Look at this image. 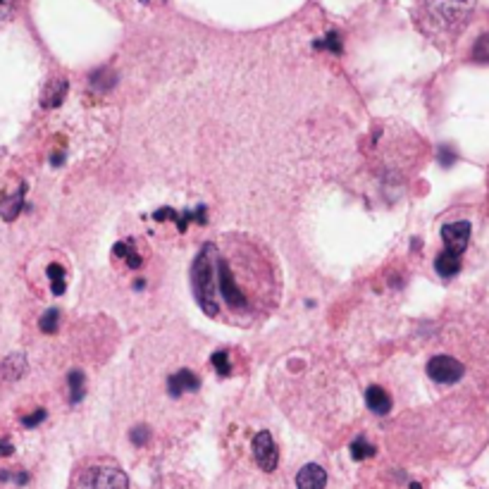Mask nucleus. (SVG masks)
<instances>
[{"mask_svg":"<svg viewBox=\"0 0 489 489\" xmlns=\"http://www.w3.org/2000/svg\"><path fill=\"white\" fill-rule=\"evenodd\" d=\"M13 451H15V449H13V444H10L8 439H3V437H0V458H3V456H10Z\"/></svg>","mask_w":489,"mask_h":489,"instance_id":"nucleus-26","label":"nucleus"},{"mask_svg":"<svg viewBox=\"0 0 489 489\" xmlns=\"http://www.w3.org/2000/svg\"><path fill=\"white\" fill-rule=\"evenodd\" d=\"M91 84H93V89H96V91L106 93L108 89H113L115 74H110L108 69H101V72H96V74L91 76Z\"/></svg>","mask_w":489,"mask_h":489,"instance_id":"nucleus-17","label":"nucleus"},{"mask_svg":"<svg viewBox=\"0 0 489 489\" xmlns=\"http://www.w3.org/2000/svg\"><path fill=\"white\" fill-rule=\"evenodd\" d=\"M58 317H60V313L51 308V310H46V315L41 317V329L46 334H53L55 329H58Z\"/></svg>","mask_w":489,"mask_h":489,"instance_id":"nucleus-20","label":"nucleus"},{"mask_svg":"<svg viewBox=\"0 0 489 489\" xmlns=\"http://www.w3.org/2000/svg\"><path fill=\"white\" fill-rule=\"evenodd\" d=\"M131 442H134L136 447H144V444L148 442V427L146 425L134 427V430H131Z\"/></svg>","mask_w":489,"mask_h":489,"instance_id":"nucleus-22","label":"nucleus"},{"mask_svg":"<svg viewBox=\"0 0 489 489\" xmlns=\"http://www.w3.org/2000/svg\"><path fill=\"white\" fill-rule=\"evenodd\" d=\"M454 160H456V151H451L449 146L439 148V163H442V167H451Z\"/></svg>","mask_w":489,"mask_h":489,"instance_id":"nucleus-23","label":"nucleus"},{"mask_svg":"<svg viewBox=\"0 0 489 489\" xmlns=\"http://www.w3.org/2000/svg\"><path fill=\"white\" fill-rule=\"evenodd\" d=\"M199 387H201V380L191 370H179L167 380V392L172 399H179L184 392H196Z\"/></svg>","mask_w":489,"mask_h":489,"instance_id":"nucleus-7","label":"nucleus"},{"mask_svg":"<svg viewBox=\"0 0 489 489\" xmlns=\"http://www.w3.org/2000/svg\"><path fill=\"white\" fill-rule=\"evenodd\" d=\"M22 206H24V186H17V189H8L0 199V215L3 219H15L19 215Z\"/></svg>","mask_w":489,"mask_h":489,"instance_id":"nucleus-9","label":"nucleus"},{"mask_svg":"<svg viewBox=\"0 0 489 489\" xmlns=\"http://www.w3.org/2000/svg\"><path fill=\"white\" fill-rule=\"evenodd\" d=\"M43 417H46V411H36V413H31V415H26L24 420V427H34V425H38V422H43Z\"/></svg>","mask_w":489,"mask_h":489,"instance_id":"nucleus-25","label":"nucleus"},{"mask_svg":"<svg viewBox=\"0 0 489 489\" xmlns=\"http://www.w3.org/2000/svg\"><path fill=\"white\" fill-rule=\"evenodd\" d=\"M63 160H65L63 153H58V156H53V158H51V163H53V165H63Z\"/></svg>","mask_w":489,"mask_h":489,"instance_id":"nucleus-27","label":"nucleus"},{"mask_svg":"<svg viewBox=\"0 0 489 489\" xmlns=\"http://www.w3.org/2000/svg\"><path fill=\"white\" fill-rule=\"evenodd\" d=\"M254 456L265 472H272L277 468V461H279V454H277V444L270 432H258L256 439H254Z\"/></svg>","mask_w":489,"mask_h":489,"instance_id":"nucleus-5","label":"nucleus"},{"mask_svg":"<svg viewBox=\"0 0 489 489\" xmlns=\"http://www.w3.org/2000/svg\"><path fill=\"white\" fill-rule=\"evenodd\" d=\"M48 277H51V284H53V294L55 296L65 294V267L58 265V263L48 265Z\"/></svg>","mask_w":489,"mask_h":489,"instance_id":"nucleus-14","label":"nucleus"},{"mask_svg":"<svg viewBox=\"0 0 489 489\" xmlns=\"http://www.w3.org/2000/svg\"><path fill=\"white\" fill-rule=\"evenodd\" d=\"M377 449L372 447L370 442H367L365 437H360V439H356L354 444H351V456H354L356 461H360V458H370V456H375Z\"/></svg>","mask_w":489,"mask_h":489,"instance_id":"nucleus-16","label":"nucleus"},{"mask_svg":"<svg viewBox=\"0 0 489 489\" xmlns=\"http://www.w3.org/2000/svg\"><path fill=\"white\" fill-rule=\"evenodd\" d=\"M472 58H475L477 63H489V34L477 38L475 48H472Z\"/></svg>","mask_w":489,"mask_h":489,"instance_id":"nucleus-19","label":"nucleus"},{"mask_svg":"<svg viewBox=\"0 0 489 489\" xmlns=\"http://www.w3.org/2000/svg\"><path fill=\"white\" fill-rule=\"evenodd\" d=\"M65 93H67V81L55 79L46 89V93H43V108H58L60 103H63Z\"/></svg>","mask_w":489,"mask_h":489,"instance_id":"nucleus-12","label":"nucleus"},{"mask_svg":"<svg viewBox=\"0 0 489 489\" xmlns=\"http://www.w3.org/2000/svg\"><path fill=\"white\" fill-rule=\"evenodd\" d=\"M15 3H17V0H0V22L8 19L10 15H13Z\"/></svg>","mask_w":489,"mask_h":489,"instance_id":"nucleus-24","label":"nucleus"},{"mask_svg":"<svg viewBox=\"0 0 489 489\" xmlns=\"http://www.w3.org/2000/svg\"><path fill=\"white\" fill-rule=\"evenodd\" d=\"M477 0H425L427 13L444 29H454V26L463 24L472 13Z\"/></svg>","mask_w":489,"mask_h":489,"instance_id":"nucleus-2","label":"nucleus"},{"mask_svg":"<svg viewBox=\"0 0 489 489\" xmlns=\"http://www.w3.org/2000/svg\"><path fill=\"white\" fill-rule=\"evenodd\" d=\"M427 375L439 384H451L463 377V365L451 356H435L427 363Z\"/></svg>","mask_w":489,"mask_h":489,"instance_id":"nucleus-4","label":"nucleus"},{"mask_svg":"<svg viewBox=\"0 0 489 489\" xmlns=\"http://www.w3.org/2000/svg\"><path fill=\"white\" fill-rule=\"evenodd\" d=\"M435 267H437V272L442 274V277H447V279L454 277V274L461 270V256H456V254H451V251L444 249L442 254L437 256Z\"/></svg>","mask_w":489,"mask_h":489,"instance_id":"nucleus-11","label":"nucleus"},{"mask_svg":"<svg viewBox=\"0 0 489 489\" xmlns=\"http://www.w3.org/2000/svg\"><path fill=\"white\" fill-rule=\"evenodd\" d=\"M196 304L224 325L267 320L282 299L279 265L265 244L246 234H222L201 246L189 270Z\"/></svg>","mask_w":489,"mask_h":489,"instance_id":"nucleus-1","label":"nucleus"},{"mask_svg":"<svg viewBox=\"0 0 489 489\" xmlns=\"http://www.w3.org/2000/svg\"><path fill=\"white\" fill-rule=\"evenodd\" d=\"M24 370H26L24 356H10V358H5L3 367H0L5 380H19V377L24 375Z\"/></svg>","mask_w":489,"mask_h":489,"instance_id":"nucleus-13","label":"nucleus"},{"mask_svg":"<svg viewBox=\"0 0 489 489\" xmlns=\"http://www.w3.org/2000/svg\"><path fill=\"white\" fill-rule=\"evenodd\" d=\"M365 404H367V408L377 415H387L389 411H392V399H389V394L384 392L382 387H377V384H372L365 392Z\"/></svg>","mask_w":489,"mask_h":489,"instance_id":"nucleus-10","label":"nucleus"},{"mask_svg":"<svg viewBox=\"0 0 489 489\" xmlns=\"http://www.w3.org/2000/svg\"><path fill=\"white\" fill-rule=\"evenodd\" d=\"M81 399H84V375H81L79 370H74L72 375H69V401L79 404Z\"/></svg>","mask_w":489,"mask_h":489,"instance_id":"nucleus-15","label":"nucleus"},{"mask_svg":"<svg viewBox=\"0 0 489 489\" xmlns=\"http://www.w3.org/2000/svg\"><path fill=\"white\" fill-rule=\"evenodd\" d=\"M317 48H322V51H332V53H342V41H339V36L334 34H327L325 38H322V41H317L315 43Z\"/></svg>","mask_w":489,"mask_h":489,"instance_id":"nucleus-21","label":"nucleus"},{"mask_svg":"<svg viewBox=\"0 0 489 489\" xmlns=\"http://www.w3.org/2000/svg\"><path fill=\"white\" fill-rule=\"evenodd\" d=\"M327 485V472L315 463H308L296 475V487L299 489H322Z\"/></svg>","mask_w":489,"mask_h":489,"instance_id":"nucleus-8","label":"nucleus"},{"mask_svg":"<svg viewBox=\"0 0 489 489\" xmlns=\"http://www.w3.org/2000/svg\"><path fill=\"white\" fill-rule=\"evenodd\" d=\"M442 239H444V244H447V251L461 256L465 251V246H468V241H470V222L461 219V222L444 224Z\"/></svg>","mask_w":489,"mask_h":489,"instance_id":"nucleus-6","label":"nucleus"},{"mask_svg":"<svg viewBox=\"0 0 489 489\" xmlns=\"http://www.w3.org/2000/svg\"><path fill=\"white\" fill-rule=\"evenodd\" d=\"M84 489H129V480L117 465H96L84 475Z\"/></svg>","mask_w":489,"mask_h":489,"instance_id":"nucleus-3","label":"nucleus"},{"mask_svg":"<svg viewBox=\"0 0 489 489\" xmlns=\"http://www.w3.org/2000/svg\"><path fill=\"white\" fill-rule=\"evenodd\" d=\"M210 363H213V367L217 370L219 377H227L229 372H232V365H229L227 351H215V354H213V358H210Z\"/></svg>","mask_w":489,"mask_h":489,"instance_id":"nucleus-18","label":"nucleus"}]
</instances>
